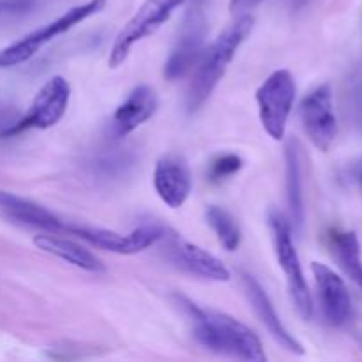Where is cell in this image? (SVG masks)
Wrapping results in <instances>:
<instances>
[{"instance_id": "cell-1", "label": "cell", "mask_w": 362, "mask_h": 362, "mask_svg": "<svg viewBox=\"0 0 362 362\" xmlns=\"http://www.w3.org/2000/svg\"><path fill=\"white\" fill-rule=\"evenodd\" d=\"M175 300L189 318L194 339L202 346L247 362H265L267 359L260 338L246 324L221 311L198 306L184 296H175Z\"/></svg>"}, {"instance_id": "cell-2", "label": "cell", "mask_w": 362, "mask_h": 362, "mask_svg": "<svg viewBox=\"0 0 362 362\" xmlns=\"http://www.w3.org/2000/svg\"><path fill=\"white\" fill-rule=\"evenodd\" d=\"M255 18L250 13L239 14L235 20L202 52L197 66L193 67L194 74L191 80L186 95L187 112L193 113L211 98L214 88L225 76L226 69L235 59L237 52L251 34Z\"/></svg>"}, {"instance_id": "cell-3", "label": "cell", "mask_w": 362, "mask_h": 362, "mask_svg": "<svg viewBox=\"0 0 362 362\" xmlns=\"http://www.w3.org/2000/svg\"><path fill=\"white\" fill-rule=\"evenodd\" d=\"M269 228L272 233V244H274L276 258L283 274L286 278L290 297L293 300L297 313L303 320H310L313 317V300H311L310 286L304 278L303 265H300L299 253L293 244L292 223L278 211L269 212Z\"/></svg>"}, {"instance_id": "cell-4", "label": "cell", "mask_w": 362, "mask_h": 362, "mask_svg": "<svg viewBox=\"0 0 362 362\" xmlns=\"http://www.w3.org/2000/svg\"><path fill=\"white\" fill-rule=\"evenodd\" d=\"M105 6L106 0H88V2L80 4V6L71 7V9H67L66 13H64L62 16L57 18V20L49 21L45 27L35 28L34 32L23 35L21 39L14 41L13 45L2 48L0 49V69H4V67L20 66V64L30 60L42 46L52 42L53 39H57L59 35L69 32L71 28L76 27L78 23L85 21L87 18L101 13V11L105 9Z\"/></svg>"}, {"instance_id": "cell-5", "label": "cell", "mask_w": 362, "mask_h": 362, "mask_svg": "<svg viewBox=\"0 0 362 362\" xmlns=\"http://www.w3.org/2000/svg\"><path fill=\"white\" fill-rule=\"evenodd\" d=\"M296 78L288 69H276L269 74L257 90L258 115L262 127L272 140L285 138L286 124L296 103Z\"/></svg>"}, {"instance_id": "cell-6", "label": "cell", "mask_w": 362, "mask_h": 362, "mask_svg": "<svg viewBox=\"0 0 362 362\" xmlns=\"http://www.w3.org/2000/svg\"><path fill=\"white\" fill-rule=\"evenodd\" d=\"M184 2L186 0H145L140 9L129 18V21L117 34L112 49H110L108 66L112 69L122 66L129 57L131 48L136 42L156 34L170 20L173 11L179 9Z\"/></svg>"}, {"instance_id": "cell-7", "label": "cell", "mask_w": 362, "mask_h": 362, "mask_svg": "<svg viewBox=\"0 0 362 362\" xmlns=\"http://www.w3.org/2000/svg\"><path fill=\"white\" fill-rule=\"evenodd\" d=\"M166 230L159 223H144V225L136 226L133 232L129 233H117L113 230L106 228H95V226H85V225H69L66 223V232L74 237H80L81 240L88 243L90 246L98 247V250L110 251V253L117 255H136L141 251L148 250V247L159 244Z\"/></svg>"}, {"instance_id": "cell-8", "label": "cell", "mask_w": 362, "mask_h": 362, "mask_svg": "<svg viewBox=\"0 0 362 362\" xmlns=\"http://www.w3.org/2000/svg\"><path fill=\"white\" fill-rule=\"evenodd\" d=\"M71 85L66 78L52 76L35 94L27 115L4 134H16L27 129H49L62 120L69 108Z\"/></svg>"}, {"instance_id": "cell-9", "label": "cell", "mask_w": 362, "mask_h": 362, "mask_svg": "<svg viewBox=\"0 0 362 362\" xmlns=\"http://www.w3.org/2000/svg\"><path fill=\"white\" fill-rule=\"evenodd\" d=\"M159 243H165L166 260L187 274L216 283H226L232 278L230 269L218 257L170 230H166Z\"/></svg>"}, {"instance_id": "cell-10", "label": "cell", "mask_w": 362, "mask_h": 362, "mask_svg": "<svg viewBox=\"0 0 362 362\" xmlns=\"http://www.w3.org/2000/svg\"><path fill=\"white\" fill-rule=\"evenodd\" d=\"M300 120L311 144L322 152H327L338 136V120L332 105V88L329 83L318 85L304 95L299 106Z\"/></svg>"}, {"instance_id": "cell-11", "label": "cell", "mask_w": 362, "mask_h": 362, "mask_svg": "<svg viewBox=\"0 0 362 362\" xmlns=\"http://www.w3.org/2000/svg\"><path fill=\"white\" fill-rule=\"evenodd\" d=\"M205 35H207V20L202 7H194L184 20L179 39L165 62V76L168 80H179L197 66L202 52L205 49Z\"/></svg>"}, {"instance_id": "cell-12", "label": "cell", "mask_w": 362, "mask_h": 362, "mask_svg": "<svg viewBox=\"0 0 362 362\" xmlns=\"http://www.w3.org/2000/svg\"><path fill=\"white\" fill-rule=\"evenodd\" d=\"M322 313L332 327H343L352 317V297L339 274L320 262L311 264Z\"/></svg>"}, {"instance_id": "cell-13", "label": "cell", "mask_w": 362, "mask_h": 362, "mask_svg": "<svg viewBox=\"0 0 362 362\" xmlns=\"http://www.w3.org/2000/svg\"><path fill=\"white\" fill-rule=\"evenodd\" d=\"M152 182L158 197L170 209L182 207L193 189L191 170L179 154H166L156 163Z\"/></svg>"}, {"instance_id": "cell-14", "label": "cell", "mask_w": 362, "mask_h": 362, "mask_svg": "<svg viewBox=\"0 0 362 362\" xmlns=\"http://www.w3.org/2000/svg\"><path fill=\"white\" fill-rule=\"evenodd\" d=\"M240 278H243V286L244 292H246L247 300H250L251 308L255 310L257 317L262 320V324L265 325L269 334H271L285 350L296 354V356H304V346L300 345L299 339L293 334H290L288 329L283 325L281 318H279L278 311H276L274 304H272L271 297L265 292L264 286H262L260 283L257 281V278L251 276L250 272H240Z\"/></svg>"}, {"instance_id": "cell-15", "label": "cell", "mask_w": 362, "mask_h": 362, "mask_svg": "<svg viewBox=\"0 0 362 362\" xmlns=\"http://www.w3.org/2000/svg\"><path fill=\"white\" fill-rule=\"evenodd\" d=\"M158 110V94L151 85H138L115 110L110 122V136L122 140L147 122Z\"/></svg>"}, {"instance_id": "cell-16", "label": "cell", "mask_w": 362, "mask_h": 362, "mask_svg": "<svg viewBox=\"0 0 362 362\" xmlns=\"http://www.w3.org/2000/svg\"><path fill=\"white\" fill-rule=\"evenodd\" d=\"M0 212L23 226H30V228H37L49 233L66 232V223L57 218L52 211L35 204V202L2 189H0Z\"/></svg>"}, {"instance_id": "cell-17", "label": "cell", "mask_w": 362, "mask_h": 362, "mask_svg": "<svg viewBox=\"0 0 362 362\" xmlns=\"http://www.w3.org/2000/svg\"><path fill=\"white\" fill-rule=\"evenodd\" d=\"M34 246L37 250L45 251V253L60 258V260L73 265V267L81 269V271L94 272V274L106 272L105 264L90 250L83 247L81 244L74 243V240L66 239V237L53 235V233L46 232L42 235L34 237Z\"/></svg>"}, {"instance_id": "cell-18", "label": "cell", "mask_w": 362, "mask_h": 362, "mask_svg": "<svg viewBox=\"0 0 362 362\" xmlns=\"http://www.w3.org/2000/svg\"><path fill=\"white\" fill-rule=\"evenodd\" d=\"M285 172H286V202L290 209V223L296 230H303L306 219L304 209V179L303 159L297 140H290L285 147Z\"/></svg>"}, {"instance_id": "cell-19", "label": "cell", "mask_w": 362, "mask_h": 362, "mask_svg": "<svg viewBox=\"0 0 362 362\" xmlns=\"http://www.w3.org/2000/svg\"><path fill=\"white\" fill-rule=\"evenodd\" d=\"M331 247L336 260L339 262L343 271L359 285L362 290V258H361V243L356 232H345V230H332L331 232Z\"/></svg>"}, {"instance_id": "cell-20", "label": "cell", "mask_w": 362, "mask_h": 362, "mask_svg": "<svg viewBox=\"0 0 362 362\" xmlns=\"http://www.w3.org/2000/svg\"><path fill=\"white\" fill-rule=\"evenodd\" d=\"M205 216H207L209 226L216 233L219 244L230 253L235 251L240 246V239H243V233H240L239 223L235 221V218L218 205H211Z\"/></svg>"}, {"instance_id": "cell-21", "label": "cell", "mask_w": 362, "mask_h": 362, "mask_svg": "<svg viewBox=\"0 0 362 362\" xmlns=\"http://www.w3.org/2000/svg\"><path fill=\"white\" fill-rule=\"evenodd\" d=\"M243 158L237 154H221L211 163V170H209V175L212 180H221L226 177L233 175V173L239 172L243 168Z\"/></svg>"}, {"instance_id": "cell-22", "label": "cell", "mask_w": 362, "mask_h": 362, "mask_svg": "<svg viewBox=\"0 0 362 362\" xmlns=\"http://www.w3.org/2000/svg\"><path fill=\"white\" fill-rule=\"evenodd\" d=\"M262 2H264V0H230V13H232L233 16L246 14Z\"/></svg>"}, {"instance_id": "cell-23", "label": "cell", "mask_w": 362, "mask_h": 362, "mask_svg": "<svg viewBox=\"0 0 362 362\" xmlns=\"http://www.w3.org/2000/svg\"><path fill=\"white\" fill-rule=\"evenodd\" d=\"M356 177H357V180H359V184L362 186V161L359 163V166H357V170H356Z\"/></svg>"}]
</instances>
